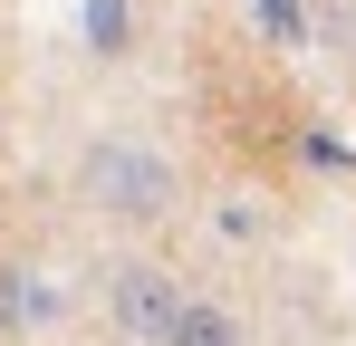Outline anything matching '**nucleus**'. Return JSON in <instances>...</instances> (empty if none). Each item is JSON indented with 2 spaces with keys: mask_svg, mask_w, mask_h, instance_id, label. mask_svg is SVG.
I'll list each match as a JSON object with an SVG mask.
<instances>
[{
  "mask_svg": "<svg viewBox=\"0 0 356 346\" xmlns=\"http://www.w3.org/2000/svg\"><path fill=\"white\" fill-rule=\"evenodd\" d=\"M77 183H87V202H97V212H116V222H164V212L183 202V173L164 164L154 145H135V135H106V145H87Z\"/></svg>",
  "mask_w": 356,
  "mask_h": 346,
  "instance_id": "f257e3e1",
  "label": "nucleus"
},
{
  "mask_svg": "<svg viewBox=\"0 0 356 346\" xmlns=\"http://www.w3.org/2000/svg\"><path fill=\"white\" fill-rule=\"evenodd\" d=\"M250 19H260L270 49H308V10H298V0H250Z\"/></svg>",
  "mask_w": 356,
  "mask_h": 346,
  "instance_id": "39448f33",
  "label": "nucleus"
},
{
  "mask_svg": "<svg viewBox=\"0 0 356 346\" xmlns=\"http://www.w3.org/2000/svg\"><path fill=\"white\" fill-rule=\"evenodd\" d=\"M58 318H67V279L49 260H10V270H0V327H10V337H49Z\"/></svg>",
  "mask_w": 356,
  "mask_h": 346,
  "instance_id": "7ed1b4c3",
  "label": "nucleus"
},
{
  "mask_svg": "<svg viewBox=\"0 0 356 346\" xmlns=\"http://www.w3.org/2000/svg\"><path fill=\"white\" fill-rule=\"evenodd\" d=\"M174 346H250V337H241V318H232V308H212V298H193V318L174 327Z\"/></svg>",
  "mask_w": 356,
  "mask_h": 346,
  "instance_id": "20e7f679",
  "label": "nucleus"
},
{
  "mask_svg": "<svg viewBox=\"0 0 356 346\" xmlns=\"http://www.w3.org/2000/svg\"><path fill=\"white\" fill-rule=\"evenodd\" d=\"M193 318V288L164 270V260H125L106 270V327L125 346H174V327Z\"/></svg>",
  "mask_w": 356,
  "mask_h": 346,
  "instance_id": "f03ea898",
  "label": "nucleus"
},
{
  "mask_svg": "<svg viewBox=\"0 0 356 346\" xmlns=\"http://www.w3.org/2000/svg\"><path fill=\"white\" fill-rule=\"evenodd\" d=\"M87 29H97V39L116 49V39H125V0H87Z\"/></svg>",
  "mask_w": 356,
  "mask_h": 346,
  "instance_id": "423d86ee",
  "label": "nucleus"
}]
</instances>
